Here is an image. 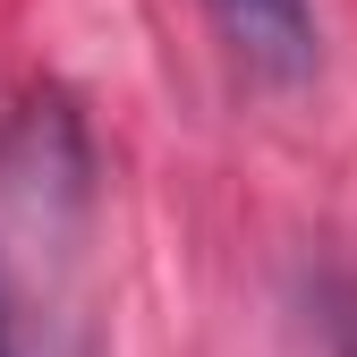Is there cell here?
<instances>
[{"mask_svg": "<svg viewBox=\"0 0 357 357\" xmlns=\"http://www.w3.org/2000/svg\"><path fill=\"white\" fill-rule=\"evenodd\" d=\"M230 60L264 85H298L315 68V9L306 0H204Z\"/></svg>", "mask_w": 357, "mask_h": 357, "instance_id": "6da1fadb", "label": "cell"}]
</instances>
